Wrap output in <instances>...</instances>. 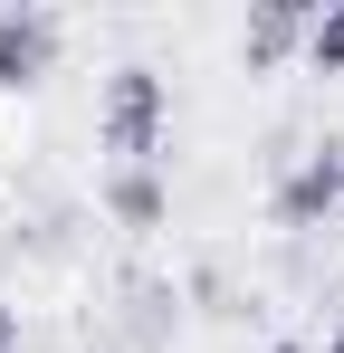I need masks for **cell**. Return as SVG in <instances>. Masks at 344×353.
Returning <instances> with one entry per match:
<instances>
[{
  "label": "cell",
  "mask_w": 344,
  "mask_h": 353,
  "mask_svg": "<svg viewBox=\"0 0 344 353\" xmlns=\"http://www.w3.org/2000/svg\"><path fill=\"white\" fill-rule=\"evenodd\" d=\"M163 134H172V86L153 67H115L106 105H96V143L115 163H163Z\"/></svg>",
  "instance_id": "cell-1"
},
{
  "label": "cell",
  "mask_w": 344,
  "mask_h": 353,
  "mask_svg": "<svg viewBox=\"0 0 344 353\" xmlns=\"http://www.w3.org/2000/svg\"><path fill=\"white\" fill-rule=\"evenodd\" d=\"M67 48V19L39 0H0V96H29Z\"/></svg>",
  "instance_id": "cell-2"
},
{
  "label": "cell",
  "mask_w": 344,
  "mask_h": 353,
  "mask_svg": "<svg viewBox=\"0 0 344 353\" xmlns=\"http://www.w3.org/2000/svg\"><path fill=\"white\" fill-rule=\"evenodd\" d=\"M278 230H316V220H335L344 210V134H325L316 153H296L287 163V181H278Z\"/></svg>",
  "instance_id": "cell-3"
},
{
  "label": "cell",
  "mask_w": 344,
  "mask_h": 353,
  "mask_svg": "<svg viewBox=\"0 0 344 353\" xmlns=\"http://www.w3.org/2000/svg\"><path fill=\"white\" fill-rule=\"evenodd\" d=\"M306 0H258L249 10V29H239V58H249V77H268V67H287V58H306Z\"/></svg>",
  "instance_id": "cell-4"
},
{
  "label": "cell",
  "mask_w": 344,
  "mask_h": 353,
  "mask_svg": "<svg viewBox=\"0 0 344 353\" xmlns=\"http://www.w3.org/2000/svg\"><path fill=\"white\" fill-rule=\"evenodd\" d=\"M106 210L124 230H163V181H153V163H115L106 172Z\"/></svg>",
  "instance_id": "cell-5"
},
{
  "label": "cell",
  "mask_w": 344,
  "mask_h": 353,
  "mask_svg": "<svg viewBox=\"0 0 344 353\" xmlns=\"http://www.w3.org/2000/svg\"><path fill=\"white\" fill-rule=\"evenodd\" d=\"M306 67H316V77H344V0H325V10L306 19Z\"/></svg>",
  "instance_id": "cell-6"
},
{
  "label": "cell",
  "mask_w": 344,
  "mask_h": 353,
  "mask_svg": "<svg viewBox=\"0 0 344 353\" xmlns=\"http://www.w3.org/2000/svg\"><path fill=\"white\" fill-rule=\"evenodd\" d=\"M0 353H19V305H0Z\"/></svg>",
  "instance_id": "cell-7"
},
{
  "label": "cell",
  "mask_w": 344,
  "mask_h": 353,
  "mask_svg": "<svg viewBox=\"0 0 344 353\" xmlns=\"http://www.w3.org/2000/svg\"><path fill=\"white\" fill-rule=\"evenodd\" d=\"M316 353H344V325H335V334H325V344H316Z\"/></svg>",
  "instance_id": "cell-8"
},
{
  "label": "cell",
  "mask_w": 344,
  "mask_h": 353,
  "mask_svg": "<svg viewBox=\"0 0 344 353\" xmlns=\"http://www.w3.org/2000/svg\"><path fill=\"white\" fill-rule=\"evenodd\" d=\"M278 353H316V344H278Z\"/></svg>",
  "instance_id": "cell-9"
}]
</instances>
